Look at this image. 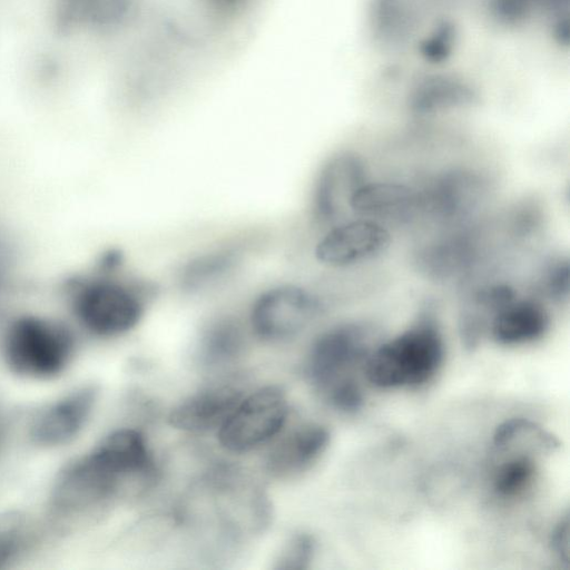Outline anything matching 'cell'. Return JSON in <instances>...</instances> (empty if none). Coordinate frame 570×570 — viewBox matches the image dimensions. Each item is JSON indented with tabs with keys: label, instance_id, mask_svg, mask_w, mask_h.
<instances>
[{
	"label": "cell",
	"instance_id": "obj_4",
	"mask_svg": "<svg viewBox=\"0 0 570 570\" xmlns=\"http://www.w3.org/2000/svg\"><path fill=\"white\" fill-rule=\"evenodd\" d=\"M137 485L97 448L67 464L51 490V507L63 515L99 508Z\"/></svg>",
	"mask_w": 570,
	"mask_h": 570
},
{
	"label": "cell",
	"instance_id": "obj_19",
	"mask_svg": "<svg viewBox=\"0 0 570 570\" xmlns=\"http://www.w3.org/2000/svg\"><path fill=\"white\" fill-rule=\"evenodd\" d=\"M535 464L528 455L513 456L499 465L493 478L494 492L502 498L522 494L534 480Z\"/></svg>",
	"mask_w": 570,
	"mask_h": 570
},
{
	"label": "cell",
	"instance_id": "obj_26",
	"mask_svg": "<svg viewBox=\"0 0 570 570\" xmlns=\"http://www.w3.org/2000/svg\"><path fill=\"white\" fill-rule=\"evenodd\" d=\"M4 436H6L4 424H3L2 419L0 416V452H1V449L3 446Z\"/></svg>",
	"mask_w": 570,
	"mask_h": 570
},
{
	"label": "cell",
	"instance_id": "obj_23",
	"mask_svg": "<svg viewBox=\"0 0 570 570\" xmlns=\"http://www.w3.org/2000/svg\"><path fill=\"white\" fill-rule=\"evenodd\" d=\"M551 550L560 561L568 563L569 560V514L566 513L556 527L550 537Z\"/></svg>",
	"mask_w": 570,
	"mask_h": 570
},
{
	"label": "cell",
	"instance_id": "obj_9",
	"mask_svg": "<svg viewBox=\"0 0 570 570\" xmlns=\"http://www.w3.org/2000/svg\"><path fill=\"white\" fill-rule=\"evenodd\" d=\"M361 158L350 151L332 156L322 167L314 188L313 207L316 217L325 224H336L350 208L353 194L366 181ZM351 210V209H350Z\"/></svg>",
	"mask_w": 570,
	"mask_h": 570
},
{
	"label": "cell",
	"instance_id": "obj_11",
	"mask_svg": "<svg viewBox=\"0 0 570 570\" xmlns=\"http://www.w3.org/2000/svg\"><path fill=\"white\" fill-rule=\"evenodd\" d=\"M243 395L244 390L237 381L212 384L181 401L171 410L168 421L174 428L189 432L218 429Z\"/></svg>",
	"mask_w": 570,
	"mask_h": 570
},
{
	"label": "cell",
	"instance_id": "obj_8",
	"mask_svg": "<svg viewBox=\"0 0 570 570\" xmlns=\"http://www.w3.org/2000/svg\"><path fill=\"white\" fill-rule=\"evenodd\" d=\"M391 244V234L382 224L368 218L340 222L318 240L315 257L332 267H346L371 261Z\"/></svg>",
	"mask_w": 570,
	"mask_h": 570
},
{
	"label": "cell",
	"instance_id": "obj_10",
	"mask_svg": "<svg viewBox=\"0 0 570 570\" xmlns=\"http://www.w3.org/2000/svg\"><path fill=\"white\" fill-rule=\"evenodd\" d=\"M96 400L97 390L89 385L65 394L36 416L30 428V439L43 448L71 442L86 425Z\"/></svg>",
	"mask_w": 570,
	"mask_h": 570
},
{
	"label": "cell",
	"instance_id": "obj_25",
	"mask_svg": "<svg viewBox=\"0 0 570 570\" xmlns=\"http://www.w3.org/2000/svg\"><path fill=\"white\" fill-rule=\"evenodd\" d=\"M533 0H494L495 10L505 19H518L530 8Z\"/></svg>",
	"mask_w": 570,
	"mask_h": 570
},
{
	"label": "cell",
	"instance_id": "obj_15",
	"mask_svg": "<svg viewBox=\"0 0 570 570\" xmlns=\"http://www.w3.org/2000/svg\"><path fill=\"white\" fill-rule=\"evenodd\" d=\"M549 325L550 316L541 302L517 296L494 314L489 332L499 344L520 345L541 338Z\"/></svg>",
	"mask_w": 570,
	"mask_h": 570
},
{
	"label": "cell",
	"instance_id": "obj_5",
	"mask_svg": "<svg viewBox=\"0 0 570 570\" xmlns=\"http://www.w3.org/2000/svg\"><path fill=\"white\" fill-rule=\"evenodd\" d=\"M71 306L78 322L101 337L127 333L139 323L144 313L140 288L110 277L76 283Z\"/></svg>",
	"mask_w": 570,
	"mask_h": 570
},
{
	"label": "cell",
	"instance_id": "obj_24",
	"mask_svg": "<svg viewBox=\"0 0 570 570\" xmlns=\"http://www.w3.org/2000/svg\"><path fill=\"white\" fill-rule=\"evenodd\" d=\"M210 14L226 18L246 7L248 0H202Z\"/></svg>",
	"mask_w": 570,
	"mask_h": 570
},
{
	"label": "cell",
	"instance_id": "obj_16",
	"mask_svg": "<svg viewBox=\"0 0 570 570\" xmlns=\"http://www.w3.org/2000/svg\"><path fill=\"white\" fill-rule=\"evenodd\" d=\"M244 346V335L237 322L219 318L204 331L198 345V356L206 365H220L236 358Z\"/></svg>",
	"mask_w": 570,
	"mask_h": 570
},
{
	"label": "cell",
	"instance_id": "obj_3",
	"mask_svg": "<svg viewBox=\"0 0 570 570\" xmlns=\"http://www.w3.org/2000/svg\"><path fill=\"white\" fill-rule=\"evenodd\" d=\"M9 370L23 377L47 380L61 374L73 354V338L67 327L41 316L26 315L12 321L2 344Z\"/></svg>",
	"mask_w": 570,
	"mask_h": 570
},
{
	"label": "cell",
	"instance_id": "obj_7",
	"mask_svg": "<svg viewBox=\"0 0 570 570\" xmlns=\"http://www.w3.org/2000/svg\"><path fill=\"white\" fill-rule=\"evenodd\" d=\"M320 309V301L312 292L283 284L261 293L252 305L249 322L259 338L281 342L301 333Z\"/></svg>",
	"mask_w": 570,
	"mask_h": 570
},
{
	"label": "cell",
	"instance_id": "obj_13",
	"mask_svg": "<svg viewBox=\"0 0 570 570\" xmlns=\"http://www.w3.org/2000/svg\"><path fill=\"white\" fill-rule=\"evenodd\" d=\"M350 209L379 223H407L420 218V193L401 183L366 180L353 194Z\"/></svg>",
	"mask_w": 570,
	"mask_h": 570
},
{
	"label": "cell",
	"instance_id": "obj_18",
	"mask_svg": "<svg viewBox=\"0 0 570 570\" xmlns=\"http://www.w3.org/2000/svg\"><path fill=\"white\" fill-rule=\"evenodd\" d=\"M472 99L471 91L458 83L432 81L415 91L411 99V108L414 112L426 115L469 105Z\"/></svg>",
	"mask_w": 570,
	"mask_h": 570
},
{
	"label": "cell",
	"instance_id": "obj_14",
	"mask_svg": "<svg viewBox=\"0 0 570 570\" xmlns=\"http://www.w3.org/2000/svg\"><path fill=\"white\" fill-rule=\"evenodd\" d=\"M330 433L323 425L305 424L273 448L266 460V470L274 478L289 479L308 470L323 454Z\"/></svg>",
	"mask_w": 570,
	"mask_h": 570
},
{
	"label": "cell",
	"instance_id": "obj_1",
	"mask_svg": "<svg viewBox=\"0 0 570 570\" xmlns=\"http://www.w3.org/2000/svg\"><path fill=\"white\" fill-rule=\"evenodd\" d=\"M374 348V347H373ZM371 332L360 323H345L321 334L305 365L308 381L333 407L355 412L363 404L357 373L373 350Z\"/></svg>",
	"mask_w": 570,
	"mask_h": 570
},
{
	"label": "cell",
	"instance_id": "obj_20",
	"mask_svg": "<svg viewBox=\"0 0 570 570\" xmlns=\"http://www.w3.org/2000/svg\"><path fill=\"white\" fill-rule=\"evenodd\" d=\"M28 519L19 512L0 514V569L16 561L30 541Z\"/></svg>",
	"mask_w": 570,
	"mask_h": 570
},
{
	"label": "cell",
	"instance_id": "obj_6",
	"mask_svg": "<svg viewBox=\"0 0 570 570\" xmlns=\"http://www.w3.org/2000/svg\"><path fill=\"white\" fill-rule=\"evenodd\" d=\"M287 415L284 391L274 385L261 387L243 397L220 425L219 443L230 452L250 451L276 435Z\"/></svg>",
	"mask_w": 570,
	"mask_h": 570
},
{
	"label": "cell",
	"instance_id": "obj_2",
	"mask_svg": "<svg viewBox=\"0 0 570 570\" xmlns=\"http://www.w3.org/2000/svg\"><path fill=\"white\" fill-rule=\"evenodd\" d=\"M443 355L444 344L438 326L430 317H422L371 351L364 376L381 389L419 386L435 375Z\"/></svg>",
	"mask_w": 570,
	"mask_h": 570
},
{
	"label": "cell",
	"instance_id": "obj_21",
	"mask_svg": "<svg viewBox=\"0 0 570 570\" xmlns=\"http://www.w3.org/2000/svg\"><path fill=\"white\" fill-rule=\"evenodd\" d=\"M539 291L550 299L562 302L569 294V263L556 257L548 262L538 281Z\"/></svg>",
	"mask_w": 570,
	"mask_h": 570
},
{
	"label": "cell",
	"instance_id": "obj_17",
	"mask_svg": "<svg viewBox=\"0 0 570 570\" xmlns=\"http://www.w3.org/2000/svg\"><path fill=\"white\" fill-rule=\"evenodd\" d=\"M238 255L234 249L222 248L194 257L180 272L183 287L199 291L216 283L235 267Z\"/></svg>",
	"mask_w": 570,
	"mask_h": 570
},
{
	"label": "cell",
	"instance_id": "obj_22",
	"mask_svg": "<svg viewBox=\"0 0 570 570\" xmlns=\"http://www.w3.org/2000/svg\"><path fill=\"white\" fill-rule=\"evenodd\" d=\"M314 552L313 538L306 533L292 537L275 560V569L299 570L307 568Z\"/></svg>",
	"mask_w": 570,
	"mask_h": 570
},
{
	"label": "cell",
	"instance_id": "obj_12",
	"mask_svg": "<svg viewBox=\"0 0 570 570\" xmlns=\"http://www.w3.org/2000/svg\"><path fill=\"white\" fill-rule=\"evenodd\" d=\"M137 0H56L53 22L65 35L110 32L136 17Z\"/></svg>",
	"mask_w": 570,
	"mask_h": 570
}]
</instances>
